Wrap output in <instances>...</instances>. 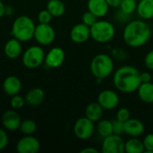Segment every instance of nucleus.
I'll use <instances>...</instances> for the list:
<instances>
[{"label":"nucleus","instance_id":"obj_20","mask_svg":"<svg viewBox=\"0 0 153 153\" xmlns=\"http://www.w3.org/2000/svg\"><path fill=\"white\" fill-rule=\"evenodd\" d=\"M104 108L100 106V104L97 102H91L87 105L85 108V117L91 120L92 122H98L102 119L104 115Z\"/></svg>","mask_w":153,"mask_h":153},{"label":"nucleus","instance_id":"obj_7","mask_svg":"<svg viewBox=\"0 0 153 153\" xmlns=\"http://www.w3.org/2000/svg\"><path fill=\"white\" fill-rule=\"evenodd\" d=\"M33 39L41 46L50 45L56 39L55 29L50 23H39L36 25Z\"/></svg>","mask_w":153,"mask_h":153},{"label":"nucleus","instance_id":"obj_19","mask_svg":"<svg viewBox=\"0 0 153 153\" xmlns=\"http://www.w3.org/2000/svg\"><path fill=\"white\" fill-rule=\"evenodd\" d=\"M26 104L32 106V107H36L40 105L45 99V92L42 89L36 87V88H32L30 89L26 95L24 96Z\"/></svg>","mask_w":153,"mask_h":153},{"label":"nucleus","instance_id":"obj_28","mask_svg":"<svg viewBox=\"0 0 153 153\" xmlns=\"http://www.w3.org/2000/svg\"><path fill=\"white\" fill-rule=\"evenodd\" d=\"M26 104L24 97H22L19 94L13 95L10 100V106L13 109H20Z\"/></svg>","mask_w":153,"mask_h":153},{"label":"nucleus","instance_id":"obj_30","mask_svg":"<svg viewBox=\"0 0 153 153\" xmlns=\"http://www.w3.org/2000/svg\"><path fill=\"white\" fill-rule=\"evenodd\" d=\"M52 18L53 16L47 9L41 10L38 14V21L39 23H50L52 21Z\"/></svg>","mask_w":153,"mask_h":153},{"label":"nucleus","instance_id":"obj_24","mask_svg":"<svg viewBox=\"0 0 153 153\" xmlns=\"http://www.w3.org/2000/svg\"><path fill=\"white\" fill-rule=\"evenodd\" d=\"M125 152L126 153H143L145 152L143 141L137 137H132L125 142Z\"/></svg>","mask_w":153,"mask_h":153},{"label":"nucleus","instance_id":"obj_26","mask_svg":"<svg viewBox=\"0 0 153 153\" xmlns=\"http://www.w3.org/2000/svg\"><path fill=\"white\" fill-rule=\"evenodd\" d=\"M19 130L23 135H32L37 130V124L31 119H25L22 121Z\"/></svg>","mask_w":153,"mask_h":153},{"label":"nucleus","instance_id":"obj_10","mask_svg":"<svg viewBox=\"0 0 153 153\" xmlns=\"http://www.w3.org/2000/svg\"><path fill=\"white\" fill-rule=\"evenodd\" d=\"M40 149V143L33 135H24L16 143L18 153H37Z\"/></svg>","mask_w":153,"mask_h":153},{"label":"nucleus","instance_id":"obj_21","mask_svg":"<svg viewBox=\"0 0 153 153\" xmlns=\"http://www.w3.org/2000/svg\"><path fill=\"white\" fill-rule=\"evenodd\" d=\"M136 12L143 20L153 18V0H141L137 4Z\"/></svg>","mask_w":153,"mask_h":153},{"label":"nucleus","instance_id":"obj_1","mask_svg":"<svg viewBox=\"0 0 153 153\" xmlns=\"http://www.w3.org/2000/svg\"><path fill=\"white\" fill-rule=\"evenodd\" d=\"M152 34V29L144 20H134L126 25L123 39L127 46L140 48L150 40Z\"/></svg>","mask_w":153,"mask_h":153},{"label":"nucleus","instance_id":"obj_5","mask_svg":"<svg viewBox=\"0 0 153 153\" xmlns=\"http://www.w3.org/2000/svg\"><path fill=\"white\" fill-rule=\"evenodd\" d=\"M116 34L114 25L106 20H98L91 27V38L98 43L110 41Z\"/></svg>","mask_w":153,"mask_h":153},{"label":"nucleus","instance_id":"obj_38","mask_svg":"<svg viewBox=\"0 0 153 153\" xmlns=\"http://www.w3.org/2000/svg\"><path fill=\"white\" fill-rule=\"evenodd\" d=\"M14 13V8L11 5H5L4 10V15L6 16H12Z\"/></svg>","mask_w":153,"mask_h":153},{"label":"nucleus","instance_id":"obj_3","mask_svg":"<svg viewBox=\"0 0 153 153\" xmlns=\"http://www.w3.org/2000/svg\"><path fill=\"white\" fill-rule=\"evenodd\" d=\"M35 28L36 25L30 16L21 15L13 21L11 34L21 42H27L33 39Z\"/></svg>","mask_w":153,"mask_h":153},{"label":"nucleus","instance_id":"obj_40","mask_svg":"<svg viewBox=\"0 0 153 153\" xmlns=\"http://www.w3.org/2000/svg\"><path fill=\"white\" fill-rule=\"evenodd\" d=\"M4 10H5V4L0 0V18L4 16Z\"/></svg>","mask_w":153,"mask_h":153},{"label":"nucleus","instance_id":"obj_41","mask_svg":"<svg viewBox=\"0 0 153 153\" xmlns=\"http://www.w3.org/2000/svg\"><path fill=\"white\" fill-rule=\"evenodd\" d=\"M135 1H137V2H139V1H141V0H135Z\"/></svg>","mask_w":153,"mask_h":153},{"label":"nucleus","instance_id":"obj_25","mask_svg":"<svg viewBox=\"0 0 153 153\" xmlns=\"http://www.w3.org/2000/svg\"><path fill=\"white\" fill-rule=\"evenodd\" d=\"M96 131L98 134L102 138H105L112 134H113L112 121L108 119H100V121H98V124L96 126Z\"/></svg>","mask_w":153,"mask_h":153},{"label":"nucleus","instance_id":"obj_39","mask_svg":"<svg viewBox=\"0 0 153 153\" xmlns=\"http://www.w3.org/2000/svg\"><path fill=\"white\" fill-rule=\"evenodd\" d=\"M81 153H99V151L93 147H87L81 151Z\"/></svg>","mask_w":153,"mask_h":153},{"label":"nucleus","instance_id":"obj_8","mask_svg":"<svg viewBox=\"0 0 153 153\" xmlns=\"http://www.w3.org/2000/svg\"><path fill=\"white\" fill-rule=\"evenodd\" d=\"M95 131L94 122L82 117L78 118L74 125V135L80 140H87L91 138Z\"/></svg>","mask_w":153,"mask_h":153},{"label":"nucleus","instance_id":"obj_22","mask_svg":"<svg viewBox=\"0 0 153 153\" xmlns=\"http://www.w3.org/2000/svg\"><path fill=\"white\" fill-rule=\"evenodd\" d=\"M138 96L140 100L147 104L153 103V82H142L139 86L138 90Z\"/></svg>","mask_w":153,"mask_h":153},{"label":"nucleus","instance_id":"obj_23","mask_svg":"<svg viewBox=\"0 0 153 153\" xmlns=\"http://www.w3.org/2000/svg\"><path fill=\"white\" fill-rule=\"evenodd\" d=\"M53 17H61L65 12V5L62 0H48L46 8Z\"/></svg>","mask_w":153,"mask_h":153},{"label":"nucleus","instance_id":"obj_11","mask_svg":"<svg viewBox=\"0 0 153 153\" xmlns=\"http://www.w3.org/2000/svg\"><path fill=\"white\" fill-rule=\"evenodd\" d=\"M98 102L105 110H112L119 104L118 94L112 90H103L98 96Z\"/></svg>","mask_w":153,"mask_h":153},{"label":"nucleus","instance_id":"obj_37","mask_svg":"<svg viewBox=\"0 0 153 153\" xmlns=\"http://www.w3.org/2000/svg\"><path fill=\"white\" fill-rule=\"evenodd\" d=\"M123 0H107L109 7H114V8H117L120 6L121 3Z\"/></svg>","mask_w":153,"mask_h":153},{"label":"nucleus","instance_id":"obj_35","mask_svg":"<svg viewBox=\"0 0 153 153\" xmlns=\"http://www.w3.org/2000/svg\"><path fill=\"white\" fill-rule=\"evenodd\" d=\"M144 65L149 70L153 71V49L150 50L144 57Z\"/></svg>","mask_w":153,"mask_h":153},{"label":"nucleus","instance_id":"obj_33","mask_svg":"<svg viewBox=\"0 0 153 153\" xmlns=\"http://www.w3.org/2000/svg\"><path fill=\"white\" fill-rule=\"evenodd\" d=\"M145 152L153 153V134H148L143 140Z\"/></svg>","mask_w":153,"mask_h":153},{"label":"nucleus","instance_id":"obj_9","mask_svg":"<svg viewBox=\"0 0 153 153\" xmlns=\"http://www.w3.org/2000/svg\"><path fill=\"white\" fill-rule=\"evenodd\" d=\"M101 151L103 153L125 152V141L121 135L112 134L103 138Z\"/></svg>","mask_w":153,"mask_h":153},{"label":"nucleus","instance_id":"obj_18","mask_svg":"<svg viewBox=\"0 0 153 153\" xmlns=\"http://www.w3.org/2000/svg\"><path fill=\"white\" fill-rule=\"evenodd\" d=\"M88 10L93 13L98 18L107 15L109 10V5L107 0H88Z\"/></svg>","mask_w":153,"mask_h":153},{"label":"nucleus","instance_id":"obj_4","mask_svg":"<svg viewBox=\"0 0 153 153\" xmlns=\"http://www.w3.org/2000/svg\"><path fill=\"white\" fill-rule=\"evenodd\" d=\"M114 71L113 59L107 54L96 55L91 62V72L98 80H103L112 74Z\"/></svg>","mask_w":153,"mask_h":153},{"label":"nucleus","instance_id":"obj_2","mask_svg":"<svg viewBox=\"0 0 153 153\" xmlns=\"http://www.w3.org/2000/svg\"><path fill=\"white\" fill-rule=\"evenodd\" d=\"M140 74V71L133 65H123L114 74V86L119 91L124 93L137 91L142 83Z\"/></svg>","mask_w":153,"mask_h":153},{"label":"nucleus","instance_id":"obj_17","mask_svg":"<svg viewBox=\"0 0 153 153\" xmlns=\"http://www.w3.org/2000/svg\"><path fill=\"white\" fill-rule=\"evenodd\" d=\"M144 132L143 123L137 118H129L125 122V134L131 137H138Z\"/></svg>","mask_w":153,"mask_h":153},{"label":"nucleus","instance_id":"obj_29","mask_svg":"<svg viewBox=\"0 0 153 153\" xmlns=\"http://www.w3.org/2000/svg\"><path fill=\"white\" fill-rule=\"evenodd\" d=\"M98 21V17L93 13H91V11H86L83 14H82V22L84 23V24H86L87 26H89L90 28L96 22Z\"/></svg>","mask_w":153,"mask_h":153},{"label":"nucleus","instance_id":"obj_6","mask_svg":"<svg viewBox=\"0 0 153 153\" xmlns=\"http://www.w3.org/2000/svg\"><path fill=\"white\" fill-rule=\"evenodd\" d=\"M46 53L40 46H30L22 56L23 65L28 69H36L45 61Z\"/></svg>","mask_w":153,"mask_h":153},{"label":"nucleus","instance_id":"obj_36","mask_svg":"<svg viewBox=\"0 0 153 153\" xmlns=\"http://www.w3.org/2000/svg\"><path fill=\"white\" fill-rule=\"evenodd\" d=\"M140 78L142 82H150L152 80V76L149 72H143L140 74Z\"/></svg>","mask_w":153,"mask_h":153},{"label":"nucleus","instance_id":"obj_13","mask_svg":"<svg viewBox=\"0 0 153 153\" xmlns=\"http://www.w3.org/2000/svg\"><path fill=\"white\" fill-rule=\"evenodd\" d=\"M1 122L3 127L6 131L13 132L19 130L20 125L22 123V119L20 115L15 110L11 109V110H6L3 114L1 117Z\"/></svg>","mask_w":153,"mask_h":153},{"label":"nucleus","instance_id":"obj_32","mask_svg":"<svg viewBox=\"0 0 153 153\" xmlns=\"http://www.w3.org/2000/svg\"><path fill=\"white\" fill-rule=\"evenodd\" d=\"M113 125V134L122 135L125 134V122L119 121L116 118V120L112 121Z\"/></svg>","mask_w":153,"mask_h":153},{"label":"nucleus","instance_id":"obj_16","mask_svg":"<svg viewBox=\"0 0 153 153\" xmlns=\"http://www.w3.org/2000/svg\"><path fill=\"white\" fill-rule=\"evenodd\" d=\"M21 89H22V82L16 76L13 75L7 76L3 82V91L6 95L10 97L19 94Z\"/></svg>","mask_w":153,"mask_h":153},{"label":"nucleus","instance_id":"obj_15","mask_svg":"<svg viewBox=\"0 0 153 153\" xmlns=\"http://www.w3.org/2000/svg\"><path fill=\"white\" fill-rule=\"evenodd\" d=\"M4 55L10 59L18 58L21 55H22V42L15 38H12L6 41L4 47Z\"/></svg>","mask_w":153,"mask_h":153},{"label":"nucleus","instance_id":"obj_31","mask_svg":"<svg viewBox=\"0 0 153 153\" xmlns=\"http://www.w3.org/2000/svg\"><path fill=\"white\" fill-rule=\"evenodd\" d=\"M117 119L122 122H126L129 118H131V112L126 108H119L117 112Z\"/></svg>","mask_w":153,"mask_h":153},{"label":"nucleus","instance_id":"obj_12","mask_svg":"<svg viewBox=\"0 0 153 153\" xmlns=\"http://www.w3.org/2000/svg\"><path fill=\"white\" fill-rule=\"evenodd\" d=\"M65 54L63 48L59 47L52 48L45 56V65L49 68H57L61 66L65 61Z\"/></svg>","mask_w":153,"mask_h":153},{"label":"nucleus","instance_id":"obj_34","mask_svg":"<svg viewBox=\"0 0 153 153\" xmlns=\"http://www.w3.org/2000/svg\"><path fill=\"white\" fill-rule=\"evenodd\" d=\"M9 143L8 134L6 133V130L4 128L0 127V151H3L6 148Z\"/></svg>","mask_w":153,"mask_h":153},{"label":"nucleus","instance_id":"obj_27","mask_svg":"<svg viewBox=\"0 0 153 153\" xmlns=\"http://www.w3.org/2000/svg\"><path fill=\"white\" fill-rule=\"evenodd\" d=\"M137 4H138V2L135 0H123L119 8L122 13L130 15V14L134 13V12H136Z\"/></svg>","mask_w":153,"mask_h":153},{"label":"nucleus","instance_id":"obj_14","mask_svg":"<svg viewBox=\"0 0 153 153\" xmlns=\"http://www.w3.org/2000/svg\"><path fill=\"white\" fill-rule=\"evenodd\" d=\"M70 38L74 43H84L91 38V28L83 22L77 23L71 29Z\"/></svg>","mask_w":153,"mask_h":153}]
</instances>
